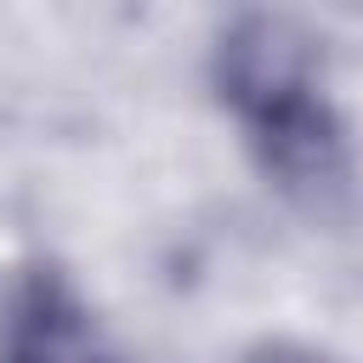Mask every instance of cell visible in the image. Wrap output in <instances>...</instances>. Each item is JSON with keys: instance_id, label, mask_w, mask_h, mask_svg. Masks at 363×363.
<instances>
[{"instance_id": "cell-1", "label": "cell", "mask_w": 363, "mask_h": 363, "mask_svg": "<svg viewBox=\"0 0 363 363\" xmlns=\"http://www.w3.org/2000/svg\"><path fill=\"white\" fill-rule=\"evenodd\" d=\"M204 85L244 159L301 210L352 193V119L329 79L323 40L289 11H233L204 51Z\"/></svg>"}, {"instance_id": "cell-2", "label": "cell", "mask_w": 363, "mask_h": 363, "mask_svg": "<svg viewBox=\"0 0 363 363\" xmlns=\"http://www.w3.org/2000/svg\"><path fill=\"white\" fill-rule=\"evenodd\" d=\"M0 363H130L96 301L57 261L23 267L0 295Z\"/></svg>"}, {"instance_id": "cell-3", "label": "cell", "mask_w": 363, "mask_h": 363, "mask_svg": "<svg viewBox=\"0 0 363 363\" xmlns=\"http://www.w3.org/2000/svg\"><path fill=\"white\" fill-rule=\"evenodd\" d=\"M244 363H346V357H335L329 346L295 340V335H272V340H255L244 352Z\"/></svg>"}]
</instances>
